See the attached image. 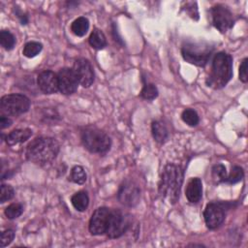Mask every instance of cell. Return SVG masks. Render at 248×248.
Wrapping results in <instances>:
<instances>
[{
	"mask_svg": "<svg viewBox=\"0 0 248 248\" xmlns=\"http://www.w3.org/2000/svg\"><path fill=\"white\" fill-rule=\"evenodd\" d=\"M0 107L2 112L8 115H19L29 109L30 101L21 94H9L1 98Z\"/></svg>",
	"mask_w": 248,
	"mask_h": 248,
	"instance_id": "6",
	"label": "cell"
},
{
	"mask_svg": "<svg viewBox=\"0 0 248 248\" xmlns=\"http://www.w3.org/2000/svg\"><path fill=\"white\" fill-rule=\"evenodd\" d=\"M118 201L126 206H135L139 203L140 199V189L134 181H124L117 193Z\"/></svg>",
	"mask_w": 248,
	"mask_h": 248,
	"instance_id": "8",
	"label": "cell"
},
{
	"mask_svg": "<svg viewBox=\"0 0 248 248\" xmlns=\"http://www.w3.org/2000/svg\"><path fill=\"white\" fill-rule=\"evenodd\" d=\"M247 62L248 59L244 58L239 66V79L242 82H247L248 80V74H247Z\"/></svg>",
	"mask_w": 248,
	"mask_h": 248,
	"instance_id": "31",
	"label": "cell"
},
{
	"mask_svg": "<svg viewBox=\"0 0 248 248\" xmlns=\"http://www.w3.org/2000/svg\"><path fill=\"white\" fill-rule=\"evenodd\" d=\"M73 206L78 210V211H84L89 203V198L86 192L84 191H79L77 192L75 195H73L71 199Z\"/></svg>",
	"mask_w": 248,
	"mask_h": 248,
	"instance_id": "18",
	"label": "cell"
},
{
	"mask_svg": "<svg viewBox=\"0 0 248 248\" xmlns=\"http://www.w3.org/2000/svg\"><path fill=\"white\" fill-rule=\"evenodd\" d=\"M232 76V58L226 52H218L212 60L211 70L206 83L215 89L224 87Z\"/></svg>",
	"mask_w": 248,
	"mask_h": 248,
	"instance_id": "3",
	"label": "cell"
},
{
	"mask_svg": "<svg viewBox=\"0 0 248 248\" xmlns=\"http://www.w3.org/2000/svg\"><path fill=\"white\" fill-rule=\"evenodd\" d=\"M244 176V171L242 170V168L238 167V166H234L232 168V170L229 174V176H227L226 181L230 184H234L239 182Z\"/></svg>",
	"mask_w": 248,
	"mask_h": 248,
	"instance_id": "27",
	"label": "cell"
},
{
	"mask_svg": "<svg viewBox=\"0 0 248 248\" xmlns=\"http://www.w3.org/2000/svg\"><path fill=\"white\" fill-rule=\"evenodd\" d=\"M186 198L191 202H198L202 196V183L198 177L191 178L187 184L185 190Z\"/></svg>",
	"mask_w": 248,
	"mask_h": 248,
	"instance_id": "15",
	"label": "cell"
},
{
	"mask_svg": "<svg viewBox=\"0 0 248 248\" xmlns=\"http://www.w3.org/2000/svg\"><path fill=\"white\" fill-rule=\"evenodd\" d=\"M203 217L207 228L213 230L220 227L225 220V210L223 205L217 202L208 203L204 209Z\"/></svg>",
	"mask_w": 248,
	"mask_h": 248,
	"instance_id": "13",
	"label": "cell"
},
{
	"mask_svg": "<svg viewBox=\"0 0 248 248\" xmlns=\"http://www.w3.org/2000/svg\"><path fill=\"white\" fill-rule=\"evenodd\" d=\"M11 125H12V120L9 117H7L5 115H2L0 117V127H1V129H5V128H7Z\"/></svg>",
	"mask_w": 248,
	"mask_h": 248,
	"instance_id": "32",
	"label": "cell"
},
{
	"mask_svg": "<svg viewBox=\"0 0 248 248\" xmlns=\"http://www.w3.org/2000/svg\"><path fill=\"white\" fill-rule=\"evenodd\" d=\"M58 90L65 95L73 94L79 83L73 69L63 68L57 74Z\"/></svg>",
	"mask_w": 248,
	"mask_h": 248,
	"instance_id": "12",
	"label": "cell"
},
{
	"mask_svg": "<svg viewBox=\"0 0 248 248\" xmlns=\"http://www.w3.org/2000/svg\"><path fill=\"white\" fill-rule=\"evenodd\" d=\"M183 182V170L181 167L168 164L161 174L159 182V194L174 203L179 199L180 188Z\"/></svg>",
	"mask_w": 248,
	"mask_h": 248,
	"instance_id": "2",
	"label": "cell"
},
{
	"mask_svg": "<svg viewBox=\"0 0 248 248\" xmlns=\"http://www.w3.org/2000/svg\"><path fill=\"white\" fill-rule=\"evenodd\" d=\"M73 71L83 87H89L94 81V71L91 63L85 58H79L75 61Z\"/></svg>",
	"mask_w": 248,
	"mask_h": 248,
	"instance_id": "11",
	"label": "cell"
},
{
	"mask_svg": "<svg viewBox=\"0 0 248 248\" xmlns=\"http://www.w3.org/2000/svg\"><path fill=\"white\" fill-rule=\"evenodd\" d=\"M110 211L107 207H99L94 211L89 221V232L93 235H100L107 232Z\"/></svg>",
	"mask_w": 248,
	"mask_h": 248,
	"instance_id": "9",
	"label": "cell"
},
{
	"mask_svg": "<svg viewBox=\"0 0 248 248\" xmlns=\"http://www.w3.org/2000/svg\"><path fill=\"white\" fill-rule=\"evenodd\" d=\"M89 28V21L86 17L80 16L75 19L71 25V30L73 33L78 37L84 36Z\"/></svg>",
	"mask_w": 248,
	"mask_h": 248,
	"instance_id": "20",
	"label": "cell"
},
{
	"mask_svg": "<svg viewBox=\"0 0 248 248\" xmlns=\"http://www.w3.org/2000/svg\"><path fill=\"white\" fill-rule=\"evenodd\" d=\"M0 43H1V46L5 49L10 50V49H12L15 46L16 38H15V36L10 31L3 30L0 33Z\"/></svg>",
	"mask_w": 248,
	"mask_h": 248,
	"instance_id": "23",
	"label": "cell"
},
{
	"mask_svg": "<svg viewBox=\"0 0 248 248\" xmlns=\"http://www.w3.org/2000/svg\"><path fill=\"white\" fill-rule=\"evenodd\" d=\"M140 96L145 100H154L158 96V89L153 83H145L141 89Z\"/></svg>",
	"mask_w": 248,
	"mask_h": 248,
	"instance_id": "26",
	"label": "cell"
},
{
	"mask_svg": "<svg viewBox=\"0 0 248 248\" xmlns=\"http://www.w3.org/2000/svg\"><path fill=\"white\" fill-rule=\"evenodd\" d=\"M43 48V45L39 42H29L27 44H25V46H23V55L26 57H34L37 54H39L41 52Z\"/></svg>",
	"mask_w": 248,
	"mask_h": 248,
	"instance_id": "22",
	"label": "cell"
},
{
	"mask_svg": "<svg viewBox=\"0 0 248 248\" xmlns=\"http://www.w3.org/2000/svg\"><path fill=\"white\" fill-rule=\"evenodd\" d=\"M213 47L206 43H186L181 48L183 58L196 66L203 67L209 60Z\"/></svg>",
	"mask_w": 248,
	"mask_h": 248,
	"instance_id": "4",
	"label": "cell"
},
{
	"mask_svg": "<svg viewBox=\"0 0 248 248\" xmlns=\"http://www.w3.org/2000/svg\"><path fill=\"white\" fill-rule=\"evenodd\" d=\"M88 41H89L90 46L96 49H102L107 46L106 36L104 35V33L101 30H99L97 28H95L91 32Z\"/></svg>",
	"mask_w": 248,
	"mask_h": 248,
	"instance_id": "19",
	"label": "cell"
},
{
	"mask_svg": "<svg viewBox=\"0 0 248 248\" xmlns=\"http://www.w3.org/2000/svg\"><path fill=\"white\" fill-rule=\"evenodd\" d=\"M131 225V216L122 210L115 209L110 211L107 235L109 238H118L123 235Z\"/></svg>",
	"mask_w": 248,
	"mask_h": 248,
	"instance_id": "7",
	"label": "cell"
},
{
	"mask_svg": "<svg viewBox=\"0 0 248 248\" xmlns=\"http://www.w3.org/2000/svg\"><path fill=\"white\" fill-rule=\"evenodd\" d=\"M69 179L77 184L84 183L86 181V173L84 171V169L80 166H75L71 170Z\"/></svg>",
	"mask_w": 248,
	"mask_h": 248,
	"instance_id": "21",
	"label": "cell"
},
{
	"mask_svg": "<svg viewBox=\"0 0 248 248\" xmlns=\"http://www.w3.org/2000/svg\"><path fill=\"white\" fill-rule=\"evenodd\" d=\"M15 195L14 188L7 184L1 185V191H0V202L4 203L5 202L11 200Z\"/></svg>",
	"mask_w": 248,
	"mask_h": 248,
	"instance_id": "29",
	"label": "cell"
},
{
	"mask_svg": "<svg viewBox=\"0 0 248 248\" xmlns=\"http://www.w3.org/2000/svg\"><path fill=\"white\" fill-rule=\"evenodd\" d=\"M23 212V206L20 203H12L5 209V215L9 219H16Z\"/></svg>",
	"mask_w": 248,
	"mask_h": 248,
	"instance_id": "28",
	"label": "cell"
},
{
	"mask_svg": "<svg viewBox=\"0 0 248 248\" xmlns=\"http://www.w3.org/2000/svg\"><path fill=\"white\" fill-rule=\"evenodd\" d=\"M59 152V143L53 138L40 137L33 140L26 148V158L36 165H46L55 159Z\"/></svg>",
	"mask_w": 248,
	"mask_h": 248,
	"instance_id": "1",
	"label": "cell"
},
{
	"mask_svg": "<svg viewBox=\"0 0 248 248\" xmlns=\"http://www.w3.org/2000/svg\"><path fill=\"white\" fill-rule=\"evenodd\" d=\"M15 237V232L12 230H6L1 233V240H0V246L5 247L9 245Z\"/></svg>",
	"mask_w": 248,
	"mask_h": 248,
	"instance_id": "30",
	"label": "cell"
},
{
	"mask_svg": "<svg viewBox=\"0 0 248 248\" xmlns=\"http://www.w3.org/2000/svg\"><path fill=\"white\" fill-rule=\"evenodd\" d=\"M32 135V131L30 129H16L12 131L6 138V141L9 145H15L17 143L24 142L27 140Z\"/></svg>",
	"mask_w": 248,
	"mask_h": 248,
	"instance_id": "16",
	"label": "cell"
},
{
	"mask_svg": "<svg viewBox=\"0 0 248 248\" xmlns=\"http://www.w3.org/2000/svg\"><path fill=\"white\" fill-rule=\"evenodd\" d=\"M151 131H152L153 138L157 142L163 143L168 140V137H169L168 129L163 122L154 121L151 125Z\"/></svg>",
	"mask_w": 248,
	"mask_h": 248,
	"instance_id": "17",
	"label": "cell"
},
{
	"mask_svg": "<svg viewBox=\"0 0 248 248\" xmlns=\"http://www.w3.org/2000/svg\"><path fill=\"white\" fill-rule=\"evenodd\" d=\"M211 18L213 25L221 32H226L233 23L231 11L223 5H216L211 9Z\"/></svg>",
	"mask_w": 248,
	"mask_h": 248,
	"instance_id": "10",
	"label": "cell"
},
{
	"mask_svg": "<svg viewBox=\"0 0 248 248\" xmlns=\"http://www.w3.org/2000/svg\"><path fill=\"white\" fill-rule=\"evenodd\" d=\"M81 140L86 149L93 153H105L110 145V138L97 128H87L81 134Z\"/></svg>",
	"mask_w": 248,
	"mask_h": 248,
	"instance_id": "5",
	"label": "cell"
},
{
	"mask_svg": "<svg viewBox=\"0 0 248 248\" xmlns=\"http://www.w3.org/2000/svg\"><path fill=\"white\" fill-rule=\"evenodd\" d=\"M181 117H182V120L189 126H196L200 121L197 111L192 108H186L185 110H183Z\"/></svg>",
	"mask_w": 248,
	"mask_h": 248,
	"instance_id": "24",
	"label": "cell"
},
{
	"mask_svg": "<svg viewBox=\"0 0 248 248\" xmlns=\"http://www.w3.org/2000/svg\"><path fill=\"white\" fill-rule=\"evenodd\" d=\"M38 86L45 94H52L58 90L57 75L51 71H44L38 76Z\"/></svg>",
	"mask_w": 248,
	"mask_h": 248,
	"instance_id": "14",
	"label": "cell"
},
{
	"mask_svg": "<svg viewBox=\"0 0 248 248\" xmlns=\"http://www.w3.org/2000/svg\"><path fill=\"white\" fill-rule=\"evenodd\" d=\"M212 178L216 183L225 182L227 179V170L225 166L217 164L212 168Z\"/></svg>",
	"mask_w": 248,
	"mask_h": 248,
	"instance_id": "25",
	"label": "cell"
}]
</instances>
